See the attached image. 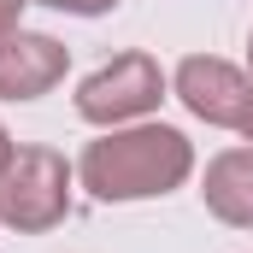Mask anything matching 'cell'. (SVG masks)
<instances>
[{
    "label": "cell",
    "mask_w": 253,
    "mask_h": 253,
    "mask_svg": "<svg viewBox=\"0 0 253 253\" xmlns=\"http://www.w3.org/2000/svg\"><path fill=\"white\" fill-rule=\"evenodd\" d=\"M194 177V141L165 118H141L124 129H100L77 153V189H88L100 206H135L165 200Z\"/></svg>",
    "instance_id": "6da1fadb"
},
{
    "label": "cell",
    "mask_w": 253,
    "mask_h": 253,
    "mask_svg": "<svg viewBox=\"0 0 253 253\" xmlns=\"http://www.w3.org/2000/svg\"><path fill=\"white\" fill-rule=\"evenodd\" d=\"M71 194H77V165L59 147L18 141L12 159L0 165V230H12V236L59 230L71 218Z\"/></svg>",
    "instance_id": "7a4b0ae2"
},
{
    "label": "cell",
    "mask_w": 253,
    "mask_h": 253,
    "mask_svg": "<svg viewBox=\"0 0 253 253\" xmlns=\"http://www.w3.org/2000/svg\"><path fill=\"white\" fill-rule=\"evenodd\" d=\"M165 94H171V71L153 59V53L129 47V53H112L106 65H94L77 83L71 106H77V118L88 129H124V124L153 118Z\"/></svg>",
    "instance_id": "3957f363"
},
{
    "label": "cell",
    "mask_w": 253,
    "mask_h": 253,
    "mask_svg": "<svg viewBox=\"0 0 253 253\" xmlns=\"http://www.w3.org/2000/svg\"><path fill=\"white\" fill-rule=\"evenodd\" d=\"M171 94L183 100L189 118H200V124H212V129H236L242 112H248L253 77H248V65H236V59L189 53V59H177V71H171Z\"/></svg>",
    "instance_id": "277c9868"
},
{
    "label": "cell",
    "mask_w": 253,
    "mask_h": 253,
    "mask_svg": "<svg viewBox=\"0 0 253 253\" xmlns=\"http://www.w3.org/2000/svg\"><path fill=\"white\" fill-rule=\"evenodd\" d=\"M65 71H71V47L59 36H42V30L0 36V100L6 106H30V100L53 94Z\"/></svg>",
    "instance_id": "5b68a950"
},
{
    "label": "cell",
    "mask_w": 253,
    "mask_h": 253,
    "mask_svg": "<svg viewBox=\"0 0 253 253\" xmlns=\"http://www.w3.org/2000/svg\"><path fill=\"white\" fill-rule=\"evenodd\" d=\"M200 206L224 230H253V147H218L200 171Z\"/></svg>",
    "instance_id": "8992f818"
},
{
    "label": "cell",
    "mask_w": 253,
    "mask_h": 253,
    "mask_svg": "<svg viewBox=\"0 0 253 253\" xmlns=\"http://www.w3.org/2000/svg\"><path fill=\"white\" fill-rule=\"evenodd\" d=\"M30 6H47V12H65V18H106L124 0H30Z\"/></svg>",
    "instance_id": "52a82bcc"
},
{
    "label": "cell",
    "mask_w": 253,
    "mask_h": 253,
    "mask_svg": "<svg viewBox=\"0 0 253 253\" xmlns=\"http://www.w3.org/2000/svg\"><path fill=\"white\" fill-rule=\"evenodd\" d=\"M24 6H30V0H0V36L24 30Z\"/></svg>",
    "instance_id": "ba28073f"
},
{
    "label": "cell",
    "mask_w": 253,
    "mask_h": 253,
    "mask_svg": "<svg viewBox=\"0 0 253 253\" xmlns=\"http://www.w3.org/2000/svg\"><path fill=\"white\" fill-rule=\"evenodd\" d=\"M236 129H242V141L253 147V94H248V112H242V124H236Z\"/></svg>",
    "instance_id": "9c48e42d"
},
{
    "label": "cell",
    "mask_w": 253,
    "mask_h": 253,
    "mask_svg": "<svg viewBox=\"0 0 253 253\" xmlns=\"http://www.w3.org/2000/svg\"><path fill=\"white\" fill-rule=\"evenodd\" d=\"M12 147H18V141H12V129L0 124V165H6V159H12Z\"/></svg>",
    "instance_id": "30bf717a"
},
{
    "label": "cell",
    "mask_w": 253,
    "mask_h": 253,
    "mask_svg": "<svg viewBox=\"0 0 253 253\" xmlns=\"http://www.w3.org/2000/svg\"><path fill=\"white\" fill-rule=\"evenodd\" d=\"M248 77H253V30H248Z\"/></svg>",
    "instance_id": "8fae6325"
}]
</instances>
